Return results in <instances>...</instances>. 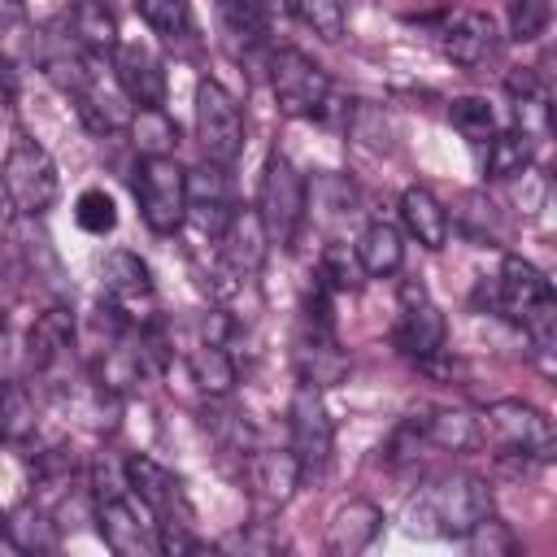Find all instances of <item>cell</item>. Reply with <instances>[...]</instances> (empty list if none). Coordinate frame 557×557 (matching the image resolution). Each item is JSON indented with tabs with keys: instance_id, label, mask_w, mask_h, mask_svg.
<instances>
[{
	"instance_id": "1",
	"label": "cell",
	"mask_w": 557,
	"mask_h": 557,
	"mask_svg": "<svg viewBox=\"0 0 557 557\" xmlns=\"http://www.w3.org/2000/svg\"><path fill=\"white\" fill-rule=\"evenodd\" d=\"M492 513V492L479 474L453 470L426 479L409 500H405V531L409 535H435V540H461L474 522Z\"/></svg>"
},
{
	"instance_id": "2",
	"label": "cell",
	"mask_w": 557,
	"mask_h": 557,
	"mask_svg": "<svg viewBox=\"0 0 557 557\" xmlns=\"http://www.w3.org/2000/svg\"><path fill=\"white\" fill-rule=\"evenodd\" d=\"M496 309L513 326H522V335L540 352L553 348V339H557V296H553V283L527 257H505L500 278H496Z\"/></svg>"
},
{
	"instance_id": "3",
	"label": "cell",
	"mask_w": 557,
	"mask_h": 557,
	"mask_svg": "<svg viewBox=\"0 0 557 557\" xmlns=\"http://www.w3.org/2000/svg\"><path fill=\"white\" fill-rule=\"evenodd\" d=\"M0 187L9 191L13 209L22 218H39L52 209L57 191H61V178H57V161L48 157L44 144H35L30 135H17L4 152V165H0Z\"/></svg>"
},
{
	"instance_id": "4",
	"label": "cell",
	"mask_w": 557,
	"mask_h": 557,
	"mask_svg": "<svg viewBox=\"0 0 557 557\" xmlns=\"http://www.w3.org/2000/svg\"><path fill=\"white\" fill-rule=\"evenodd\" d=\"M305 174L283 157L270 152L265 170H261V187H257V218L265 226V239L278 248H292L300 222H305Z\"/></svg>"
},
{
	"instance_id": "5",
	"label": "cell",
	"mask_w": 557,
	"mask_h": 557,
	"mask_svg": "<svg viewBox=\"0 0 557 557\" xmlns=\"http://www.w3.org/2000/svg\"><path fill=\"white\" fill-rule=\"evenodd\" d=\"M135 200H139V218L157 235H174L187 222V170L170 152L144 157L135 165Z\"/></svg>"
},
{
	"instance_id": "6",
	"label": "cell",
	"mask_w": 557,
	"mask_h": 557,
	"mask_svg": "<svg viewBox=\"0 0 557 557\" xmlns=\"http://www.w3.org/2000/svg\"><path fill=\"white\" fill-rule=\"evenodd\" d=\"M270 91L287 117H318L331 100V74L300 48H278L270 57Z\"/></svg>"
},
{
	"instance_id": "7",
	"label": "cell",
	"mask_w": 557,
	"mask_h": 557,
	"mask_svg": "<svg viewBox=\"0 0 557 557\" xmlns=\"http://www.w3.org/2000/svg\"><path fill=\"white\" fill-rule=\"evenodd\" d=\"M196 144L213 165H231L244 152V113L235 96L213 78L196 83Z\"/></svg>"
},
{
	"instance_id": "8",
	"label": "cell",
	"mask_w": 557,
	"mask_h": 557,
	"mask_svg": "<svg viewBox=\"0 0 557 557\" xmlns=\"http://www.w3.org/2000/svg\"><path fill=\"white\" fill-rule=\"evenodd\" d=\"M392 339L418 366L444 352V313H440V305L431 300V292L418 278H405L400 283V313H396Z\"/></svg>"
},
{
	"instance_id": "9",
	"label": "cell",
	"mask_w": 557,
	"mask_h": 557,
	"mask_svg": "<svg viewBox=\"0 0 557 557\" xmlns=\"http://www.w3.org/2000/svg\"><path fill=\"white\" fill-rule=\"evenodd\" d=\"M487 435L509 457H531V461L553 457V422L527 400H496L487 409Z\"/></svg>"
},
{
	"instance_id": "10",
	"label": "cell",
	"mask_w": 557,
	"mask_h": 557,
	"mask_svg": "<svg viewBox=\"0 0 557 557\" xmlns=\"http://www.w3.org/2000/svg\"><path fill=\"white\" fill-rule=\"evenodd\" d=\"M335 448V426L326 418V405L313 383H296L292 396V457L300 466V479H313L326 470Z\"/></svg>"
},
{
	"instance_id": "11",
	"label": "cell",
	"mask_w": 557,
	"mask_h": 557,
	"mask_svg": "<svg viewBox=\"0 0 557 557\" xmlns=\"http://www.w3.org/2000/svg\"><path fill=\"white\" fill-rule=\"evenodd\" d=\"M96 531L100 540L117 553V557H148V553H161L157 548V522L152 513L135 509L131 505V492H104L96 496Z\"/></svg>"
},
{
	"instance_id": "12",
	"label": "cell",
	"mask_w": 557,
	"mask_h": 557,
	"mask_svg": "<svg viewBox=\"0 0 557 557\" xmlns=\"http://www.w3.org/2000/svg\"><path fill=\"white\" fill-rule=\"evenodd\" d=\"M113 83L135 109H165V70L157 52L139 39H117L113 48Z\"/></svg>"
},
{
	"instance_id": "13",
	"label": "cell",
	"mask_w": 557,
	"mask_h": 557,
	"mask_svg": "<svg viewBox=\"0 0 557 557\" xmlns=\"http://www.w3.org/2000/svg\"><path fill=\"white\" fill-rule=\"evenodd\" d=\"M122 479H126V492L139 496V505L152 513V522H170V518H187V505H183V483L152 457L144 453H131L122 461Z\"/></svg>"
},
{
	"instance_id": "14",
	"label": "cell",
	"mask_w": 557,
	"mask_h": 557,
	"mask_svg": "<svg viewBox=\"0 0 557 557\" xmlns=\"http://www.w3.org/2000/svg\"><path fill=\"white\" fill-rule=\"evenodd\" d=\"M496 48H500V30H496L492 13L466 9L440 26V52L461 70H483L496 57Z\"/></svg>"
},
{
	"instance_id": "15",
	"label": "cell",
	"mask_w": 557,
	"mask_h": 557,
	"mask_svg": "<svg viewBox=\"0 0 557 557\" xmlns=\"http://www.w3.org/2000/svg\"><path fill=\"white\" fill-rule=\"evenodd\" d=\"M231 191H226V174L222 165L205 161L196 170H187V222L200 231V235H222L226 222H231Z\"/></svg>"
},
{
	"instance_id": "16",
	"label": "cell",
	"mask_w": 557,
	"mask_h": 557,
	"mask_svg": "<svg viewBox=\"0 0 557 557\" xmlns=\"http://www.w3.org/2000/svg\"><path fill=\"white\" fill-rule=\"evenodd\" d=\"M265 226L257 218V209H235L226 231L218 235V257H222V270L231 278H252L265 261Z\"/></svg>"
},
{
	"instance_id": "17",
	"label": "cell",
	"mask_w": 557,
	"mask_h": 557,
	"mask_svg": "<svg viewBox=\"0 0 557 557\" xmlns=\"http://www.w3.org/2000/svg\"><path fill=\"white\" fill-rule=\"evenodd\" d=\"M244 474H248V487L265 505H287L292 492L300 487V466H296L292 448H252L244 457Z\"/></svg>"
},
{
	"instance_id": "18",
	"label": "cell",
	"mask_w": 557,
	"mask_h": 557,
	"mask_svg": "<svg viewBox=\"0 0 557 557\" xmlns=\"http://www.w3.org/2000/svg\"><path fill=\"white\" fill-rule=\"evenodd\" d=\"M100 287H104L113 309H135L139 300L144 305L152 300V270H148L144 257H135L126 248H113L100 261Z\"/></svg>"
},
{
	"instance_id": "19",
	"label": "cell",
	"mask_w": 557,
	"mask_h": 557,
	"mask_svg": "<svg viewBox=\"0 0 557 557\" xmlns=\"http://www.w3.org/2000/svg\"><path fill=\"white\" fill-rule=\"evenodd\" d=\"M296 366H300V383H313V387H331L344 379L348 370V357L335 339V331H322V326H305L300 339H296Z\"/></svg>"
},
{
	"instance_id": "20",
	"label": "cell",
	"mask_w": 557,
	"mask_h": 557,
	"mask_svg": "<svg viewBox=\"0 0 557 557\" xmlns=\"http://www.w3.org/2000/svg\"><path fill=\"white\" fill-rule=\"evenodd\" d=\"M379 531H383V509H379L374 500H348V505L331 518L326 553H335V557H352V553L370 548Z\"/></svg>"
},
{
	"instance_id": "21",
	"label": "cell",
	"mask_w": 557,
	"mask_h": 557,
	"mask_svg": "<svg viewBox=\"0 0 557 557\" xmlns=\"http://www.w3.org/2000/svg\"><path fill=\"white\" fill-rule=\"evenodd\" d=\"M74 348V313L65 305H52L35 318L30 335H26V357L35 370H52L65 352Z\"/></svg>"
},
{
	"instance_id": "22",
	"label": "cell",
	"mask_w": 557,
	"mask_h": 557,
	"mask_svg": "<svg viewBox=\"0 0 557 557\" xmlns=\"http://www.w3.org/2000/svg\"><path fill=\"white\" fill-rule=\"evenodd\" d=\"M352 252H357L361 274H370V278H387V274H396L400 261H405V239H400V231H396L392 222L374 218V222H366V231L357 235Z\"/></svg>"
},
{
	"instance_id": "23",
	"label": "cell",
	"mask_w": 557,
	"mask_h": 557,
	"mask_svg": "<svg viewBox=\"0 0 557 557\" xmlns=\"http://www.w3.org/2000/svg\"><path fill=\"white\" fill-rule=\"evenodd\" d=\"M400 222L431 252L448 244V209L426 187H405V196H400Z\"/></svg>"
},
{
	"instance_id": "24",
	"label": "cell",
	"mask_w": 557,
	"mask_h": 557,
	"mask_svg": "<svg viewBox=\"0 0 557 557\" xmlns=\"http://www.w3.org/2000/svg\"><path fill=\"white\" fill-rule=\"evenodd\" d=\"M70 30L78 39V48L104 57L117 48V13L109 9V0H70Z\"/></svg>"
},
{
	"instance_id": "25",
	"label": "cell",
	"mask_w": 557,
	"mask_h": 557,
	"mask_svg": "<svg viewBox=\"0 0 557 557\" xmlns=\"http://www.w3.org/2000/svg\"><path fill=\"white\" fill-rule=\"evenodd\" d=\"M270 13H274V0H218L222 30H226L239 48L265 44V35H270Z\"/></svg>"
},
{
	"instance_id": "26",
	"label": "cell",
	"mask_w": 557,
	"mask_h": 557,
	"mask_svg": "<svg viewBox=\"0 0 557 557\" xmlns=\"http://www.w3.org/2000/svg\"><path fill=\"white\" fill-rule=\"evenodd\" d=\"M509 87V100H513V117H518V131L535 135V131H548V87L535 70H513L505 78Z\"/></svg>"
},
{
	"instance_id": "27",
	"label": "cell",
	"mask_w": 557,
	"mask_h": 557,
	"mask_svg": "<svg viewBox=\"0 0 557 557\" xmlns=\"http://www.w3.org/2000/svg\"><path fill=\"white\" fill-rule=\"evenodd\" d=\"M418 431H422V444H435L444 453H466L479 444V422L461 409H435L418 418Z\"/></svg>"
},
{
	"instance_id": "28",
	"label": "cell",
	"mask_w": 557,
	"mask_h": 557,
	"mask_svg": "<svg viewBox=\"0 0 557 557\" xmlns=\"http://www.w3.org/2000/svg\"><path fill=\"white\" fill-rule=\"evenodd\" d=\"M535 135L527 131H492L487 139V178H518L531 170Z\"/></svg>"
},
{
	"instance_id": "29",
	"label": "cell",
	"mask_w": 557,
	"mask_h": 557,
	"mask_svg": "<svg viewBox=\"0 0 557 557\" xmlns=\"http://www.w3.org/2000/svg\"><path fill=\"white\" fill-rule=\"evenodd\" d=\"M187 366H191V379H196V387H200L205 396H226V392L235 387V361H231L226 344L200 339V344L191 348Z\"/></svg>"
},
{
	"instance_id": "30",
	"label": "cell",
	"mask_w": 557,
	"mask_h": 557,
	"mask_svg": "<svg viewBox=\"0 0 557 557\" xmlns=\"http://www.w3.org/2000/svg\"><path fill=\"white\" fill-rule=\"evenodd\" d=\"M448 122H453L457 135L470 139V144H487L492 131H496V113H492V104H487L483 96H457V100L448 104Z\"/></svg>"
},
{
	"instance_id": "31",
	"label": "cell",
	"mask_w": 557,
	"mask_h": 557,
	"mask_svg": "<svg viewBox=\"0 0 557 557\" xmlns=\"http://www.w3.org/2000/svg\"><path fill=\"white\" fill-rule=\"evenodd\" d=\"M361 274V265H357V252L348 248V244H326L322 248V261H318V283L322 287H331V292H357V278Z\"/></svg>"
},
{
	"instance_id": "32",
	"label": "cell",
	"mask_w": 557,
	"mask_h": 557,
	"mask_svg": "<svg viewBox=\"0 0 557 557\" xmlns=\"http://www.w3.org/2000/svg\"><path fill=\"white\" fill-rule=\"evenodd\" d=\"M135 13L144 17V26H148L152 35L174 39V35H183L187 22H191V0H135Z\"/></svg>"
},
{
	"instance_id": "33",
	"label": "cell",
	"mask_w": 557,
	"mask_h": 557,
	"mask_svg": "<svg viewBox=\"0 0 557 557\" xmlns=\"http://www.w3.org/2000/svg\"><path fill=\"white\" fill-rule=\"evenodd\" d=\"M74 222L87 231V235H109L117 226V205L109 191L100 187H87L78 200H74Z\"/></svg>"
},
{
	"instance_id": "34",
	"label": "cell",
	"mask_w": 557,
	"mask_h": 557,
	"mask_svg": "<svg viewBox=\"0 0 557 557\" xmlns=\"http://www.w3.org/2000/svg\"><path fill=\"white\" fill-rule=\"evenodd\" d=\"M553 22V0H509V35L518 44H535Z\"/></svg>"
},
{
	"instance_id": "35",
	"label": "cell",
	"mask_w": 557,
	"mask_h": 557,
	"mask_svg": "<svg viewBox=\"0 0 557 557\" xmlns=\"http://www.w3.org/2000/svg\"><path fill=\"white\" fill-rule=\"evenodd\" d=\"M135 144L144 148V157H157V152H165L174 139H178V131H174V122L165 117V109H139V117H135Z\"/></svg>"
},
{
	"instance_id": "36",
	"label": "cell",
	"mask_w": 557,
	"mask_h": 557,
	"mask_svg": "<svg viewBox=\"0 0 557 557\" xmlns=\"http://www.w3.org/2000/svg\"><path fill=\"white\" fill-rule=\"evenodd\" d=\"M30 426H35V418H30L26 392L0 383V440H26Z\"/></svg>"
},
{
	"instance_id": "37",
	"label": "cell",
	"mask_w": 557,
	"mask_h": 557,
	"mask_svg": "<svg viewBox=\"0 0 557 557\" xmlns=\"http://www.w3.org/2000/svg\"><path fill=\"white\" fill-rule=\"evenodd\" d=\"M296 9L313 26V35H322V39H339L344 35L348 0H296Z\"/></svg>"
},
{
	"instance_id": "38",
	"label": "cell",
	"mask_w": 557,
	"mask_h": 557,
	"mask_svg": "<svg viewBox=\"0 0 557 557\" xmlns=\"http://www.w3.org/2000/svg\"><path fill=\"white\" fill-rule=\"evenodd\" d=\"M461 540L470 544V553H487V557H492V553H513V548H518V540L509 535V527H505L500 518H492V513H487L483 522H474Z\"/></svg>"
},
{
	"instance_id": "39",
	"label": "cell",
	"mask_w": 557,
	"mask_h": 557,
	"mask_svg": "<svg viewBox=\"0 0 557 557\" xmlns=\"http://www.w3.org/2000/svg\"><path fill=\"white\" fill-rule=\"evenodd\" d=\"M26 22V0H0V26Z\"/></svg>"
},
{
	"instance_id": "40",
	"label": "cell",
	"mask_w": 557,
	"mask_h": 557,
	"mask_svg": "<svg viewBox=\"0 0 557 557\" xmlns=\"http://www.w3.org/2000/svg\"><path fill=\"white\" fill-rule=\"evenodd\" d=\"M13 87H17V70H13V61L0 52V96H13Z\"/></svg>"
},
{
	"instance_id": "41",
	"label": "cell",
	"mask_w": 557,
	"mask_h": 557,
	"mask_svg": "<svg viewBox=\"0 0 557 557\" xmlns=\"http://www.w3.org/2000/svg\"><path fill=\"white\" fill-rule=\"evenodd\" d=\"M13 218H17V209H13V200H9V191L0 187V239L9 235V226H13Z\"/></svg>"
},
{
	"instance_id": "42",
	"label": "cell",
	"mask_w": 557,
	"mask_h": 557,
	"mask_svg": "<svg viewBox=\"0 0 557 557\" xmlns=\"http://www.w3.org/2000/svg\"><path fill=\"white\" fill-rule=\"evenodd\" d=\"M0 548H17V540H13V522H9L4 509H0Z\"/></svg>"
},
{
	"instance_id": "43",
	"label": "cell",
	"mask_w": 557,
	"mask_h": 557,
	"mask_svg": "<svg viewBox=\"0 0 557 557\" xmlns=\"http://www.w3.org/2000/svg\"><path fill=\"white\" fill-rule=\"evenodd\" d=\"M0 348H4V318H0Z\"/></svg>"
}]
</instances>
